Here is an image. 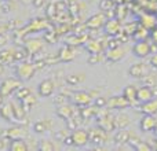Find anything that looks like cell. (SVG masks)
Segmentation results:
<instances>
[{
  "mask_svg": "<svg viewBox=\"0 0 157 151\" xmlns=\"http://www.w3.org/2000/svg\"><path fill=\"white\" fill-rule=\"evenodd\" d=\"M22 87V81L19 78L15 77H8L0 84V95L4 98L13 95L14 92H17Z\"/></svg>",
  "mask_w": 157,
  "mask_h": 151,
  "instance_id": "cell-1",
  "label": "cell"
},
{
  "mask_svg": "<svg viewBox=\"0 0 157 151\" xmlns=\"http://www.w3.org/2000/svg\"><path fill=\"white\" fill-rule=\"evenodd\" d=\"M36 73V66L30 62H21L19 65H17L15 68V74L19 80L24 81H29L30 78L35 76Z\"/></svg>",
  "mask_w": 157,
  "mask_h": 151,
  "instance_id": "cell-2",
  "label": "cell"
},
{
  "mask_svg": "<svg viewBox=\"0 0 157 151\" xmlns=\"http://www.w3.org/2000/svg\"><path fill=\"white\" fill-rule=\"evenodd\" d=\"M72 102L76 106H80V107H84V106H88L92 103V100L95 99L92 96L91 92H86V91H77L72 94Z\"/></svg>",
  "mask_w": 157,
  "mask_h": 151,
  "instance_id": "cell-3",
  "label": "cell"
},
{
  "mask_svg": "<svg viewBox=\"0 0 157 151\" xmlns=\"http://www.w3.org/2000/svg\"><path fill=\"white\" fill-rule=\"evenodd\" d=\"M99 110H101V109H99ZM97 120H98V125H99L101 128H103L105 131H108V132H109V131L116 129V128H114V117H112L106 110L98 111Z\"/></svg>",
  "mask_w": 157,
  "mask_h": 151,
  "instance_id": "cell-4",
  "label": "cell"
},
{
  "mask_svg": "<svg viewBox=\"0 0 157 151\" xmlns=\"http://www.w3.org/2000/svg\"><path fill=\"white\" fill-rule=\"evenodd\" d=\"M105 28V33L112 37H117L120 33L123 32V25H121V19L116 18H112V19H108L106 24L103 25Z\"/></svg>",
  "mask_w": 157,
  "mask_h": 151,
  "instance_id": "cell-5",
  "label": "cell"
},
{
  "mask_svg": "<svg viewBox=\"0 0 157 151\" xmlns=\"http://www.w3.org/2000/svg\"><path fill=\"white\" fill-rule=\"evenodd\" d=\"M108 131H105L103 128H101L98 125L97 128L90 131V143H92L94 146H102V144L106 143V139H108V135H106Z\"/></svg>",
  "mask_w": 157,
  "mask_h": 151,
  "instance_id": "cell-6",
  "label": "cell"
},
{
  "mask_svg": "<svg viewBox=\"0 0 157 151\" xmlns=\"http://www.w3.org/2000/svg\"><path fill=\"white\" fill-rule=\"evenodd\" d=\"M71 135H72V139H73L75 146H77V147H84L87 143H90V132L83 129V128L73 129V132Z\"/></svg>",
  "mask_w": 157,
  "mask_h": 151,
  "instance_id": "cell-7",
  "label": "cell"
},
{
  "mask_svg": "<svg viewBox=\"0 0 157 151\" xmlns=\"http://www.w3.org/2000/svg\"><path fill=\"white\" fill-rule=\"evenodd\" d=\"M132 54L138 58H146L152 54V46H150V43H147L146 40H139L134 44Z\"/></svg>",
  "mask_w": 157,
  "mask_h": 151,
  "instance_id": "cell-8",
  "label": "cell"
},
{
  "mask_svg": "<svg viewBox=\"0 0 157 151\" xmlns=\"http://www.w3.org/2000/svg\"><path fill=\"white\" fill-rule=\"evenodd\" d=\"M105 24H106V15L102 11V13L94 14V15L90 17L86 22V28L92 29V30H97V29H99V28H102Z\"/></svg>",
  "mask_w": 157,
  "mask_h": 151,
  "instance_id": "cell-9",
  "label": "cell"
},
{
  "mask_svg": "<svg viewBox=\"0 0 157 151\" xmlns=\"http://www.w3.org/2000/svg\"><path fill=\"white\" fill-rule=\"evenodd\" d=\"M55 91V83L51 78H46L43 80L37 87V94L41 98H50Z\"/></svg>",
  "mask_w": 157,
  "mask_h": 151,
  "instance_id": "cell-10",
  "label": "cell"
},
{
  "mask_svg": "<svg viewBox=\"0 0 157 151\" xmlns=\"http://www.w3.org/2000/svg\"><path fill=\"white\" fill-rule=\"evenodd\" d=\"M3 136L7 138L8 140H18V139H25L28 136V132L25 131V128L22 127H11L8 129H6L3 132Z\"/></svg>",
  "mask_w": 157,
  "mask_h": 151,
  "instance_id": "cell-11",
  "label": "cell"
},
{
  "mask_svg": "<svg viewBox=\"0 0 157 151\" xmlns=\"http://www.w3.org/2000/svg\"><path fill=\"white\" fill-rule=\"evenodd\" d=\"M156 127H157V120L153 114H145L141 118V121H139V128H141L142 132L155 131Z\"/></svg>",
  "mask_w": 157,
  "mask_h": 151,
  "instance_id": "cell-12",
  "label": "cell"
},
{
  "mask_svg": "<svg viewBox=\"0 0 157 151\" xmlns=\"http://www.w3.org/2000/svg\"><path fill=\"white\" fill-rule=\"evenodd\" d=\"M124 57H125V50L121 46L114 47V48H109L108 52H106V55H105L106 61L110 63L119 62V61H121Z\"/></svg>",
  "mask_w": 157,
  "mask_h": 151,
  "instance_id": "cell-13",
  "label": "cell"
},
{
  "mask_svg": "<svg viewBox=\"0 0 157 151\" xmlns=\"http://www.w3.org/2000/svg\"><path fill=\"white\" fill-rule=\"evenodd\" d=\"M76 58V50L73 48V46H65L62 47V48L59 50V52H58V59L61 61V62H72V61Z\"/></svg>",
  "mask_w": 157,
  "mask_h": 151,
  "instance_id": "cell-14",
  "label": "cell"
},
{
  "mask_svg": "<svg viewBox=\"0 0 157 151\" xmlns=\"http://www.w3.org/2000/svg\"><path fill=\"white\" fill-rule=\"evenodd\" d=\"M0 117L4 121H10V122H17L15 114H14V106L13 103H4L0 106Z\"/></svg>",
  "mask_w": 157,
  "mask_h": 151,
  "instance_id": "cell-15",
  "label": "cell"
},
{
  "mask_svg": "<svg viewBox=\"0 0 157 151\" xmlns=\"http://www.w3.org/2000/svg\"><path fill=\"white\" fill-rule=\"evenodd\" d=\"M130 106H131V103L121 95V96H112L110 99L108 100V106H106V107H109V109H119V110H121V109L130 107Z\"/></svg>",
  "mask_w": 157,
  "mask_h": 151,
  "instance_id": "cell-16",
  "label": "cell"
},
{
  "mask_svg": "<svg viewBox=\"0 0 157 151\" xmlns=\"http://www.w3.org/2000/svg\"><path fill=\"white\" fill-rule=\"evenodd\" d=\"M41 48H43V41L40 39H29V40L25 41V50L29 55L37 54Z\"/></svg>",
  "mask_w": 157,
  "mask_h": 151,
  "instance_id": "cell-17",
  "label": "cell"
},
{
  "mask_svg": "<svg viewBox=\"0 0 157 151\" xmlns=\"http://www.w3.org/2000/svg\"><path fill=\"white\" fill-rule=\"evenodd\" d=\"M153 89L152 87H147L144 85L141 88H138V92H136V100L139 103H145V102H149L150 99H153Z\"/></svg>",
  "mask_w": 157,
  "mask_h": 151,
  "instance_id": "cell-18",
  "label": "cell"
},
{
  "mask_svg": "<svg viewBox=\"0 0 157 151\" xmlns=\"http://www.w3.org/2000/svg\"><path fill=\"white\" fill-rule=\"evenodd\" d=\"M147 70H146V66L144 63H134L130 69H128V74L134 78H144L146 76Z\"/></svg>",
  "mask_w": 157,
  "mask_h": 151,
  "instance_id": "cell-19",
  "label": "cell"
},
{
  "mask_svg": "<svg viewBox=\"0 0 157 151\" xmlns=\"http://www.w3.org/2000/svg\"><path fill=\"white\" fill-rule=\"evenodd\" d=\"M84 48L90 52V54H102L103 51V44L99 40H87L84 43Z\"/></svg>",
  "mask_w": 157,
  "mask_h": 151,
  "instance_id": "cell-20",
  "label": "cell"
},
{
  "mask_svg": "<svg viewBox=\"0 0 157 151\" xmlns=\"http://www.w3.org/2000/svg\"><path fill=\"white\" fill-rule=\"evenodd\" d=\"M139 24L142 26H145L146 29L152 30L157 26V18L155 15H152V14H142L141 18H139Z\"/></svg>",
  "mask_w": 157,
  "mask_h": 151,
  "instance_id": "cell-21",
  "label": "cell"
},
{
  "mask_svg": "<svg viewBox=\"0 0 157 151\" xmlns=\"http://www.w3.org/2000/svg\"><path fill=\"white\" fill-rule=\"evenodd\" d=\"M57 116L59 117V118H63L68 121L69 118H72V117L75 116V111H73V107L69 105H59L57 109Z\"/></svg>",
  "mask_w": 157,
  "mask_h": 151,
  "instance_id": "cell-22",
  "label": "cell"
},
{
  "mask_svg": "<svg viewBox=\"0 0 157 151\" xmlns=\"http://www.w3.org/2000/svg\"><path fill=\"white\" fill-rule=\"evenodd\" d=\"M52 127V122L50 120H39L33 124V131L36 133H46L47 131H50Z\"/></svg>",
  "mask_w": 157,
  "mask_h": 151,
  "instance_id": "cell-23",
  "label": "cell"
},
{
  "mask_svg": "<svg viewBox=\"0 0 157 151\" xmlns=\"http://www.w3.org/2000/svg\"><path fill=\"white\" fill-rule=\"evenodd\" d=\"M141 111L144 114H157V98H153L149 102L142 103L141 106Z\"/></svg>",
  "mask_w": 157,
  "mask_h": 151,
  "instance_id": "cell-24",
  "label": "cell"
},
{
  "mask_svg": "<svg viewBox=\"0 0 157 151\" xmlns=\"http://www.w3.org/2000/svg\"><path fill=\"white\" fill-rule=\"evenodd\" d=\"M136 92H138V88H136L135 85H127L124 88V91H123V96H124L131 105H134L135 102H138V100H136Z\"/></svg>",
  "mask_w": 157,
  "mask_h": 151,
  "instance_id": "cell-25",
  "label": "cell"
},
{
  "mask_svg": "<svg viewBox=\"0 0 157 151\" xmlns=\"http://www.w3.org/2000/svg\"><path fill=\"white\" fill-rule=\"evenodd\" d=\"M131 120L127 114H119L114 117V128L116 129H125L130 125Z\"/></svg>",
  "mask_w": 157,
  "mask_h": 151,
  "instance_id": "cell-26",
  "label": "cell"
},
{
  "mask_svg": "<svg viewBox=\"0 0 157 151\" xmlns=\"http://www.w3.org/2000/svg\"><path fill=\"white\" fill-rule=\"evenodd\" d=\"M14 54H15V50H2L0 51V63L2 65H8V63H13L14 61Z\"/></svg>",
  "mask_w": 157,
  "mask_h": 151,
  "instance_id": "cell-27",
  "label": "cell"
},
{
  "mask_svg": "<svg viewBox=\"0 0 157 151\" xmlns=\"http://www.w3.org/2000/svg\"><path fill=\"white\" fill-rule=\"evenodd\" d=\"M98 111H99V107H97V106L95 107H90L88 105V106H84V109L80 110V116L83 120H88L91 117H97Z\"/></svg>",
  "mask_w": 157,
  "mask_h": 151,
  "instance_id": "cell-28",
  "label": "cell"
},
{
  "mask_svg": "<svg viewBox=\"0 0 157 151\" xmlns=\"http://www.w3.org/2000/svg\"><path fill=\"white\" fill-rule=\"evenodd\" d=\"M13 106H14V114H15L17 122H25L28 111L25 110L24 107H22L21 103H19V105H17V103H13Z\"/></svg>",
  "mask_w": 157,
  "mask_h": 151,
  "instance_id": "cell-29",
  "label": "cell"
},
{
  "mask_svg": "<svg viewBox=\"0 0 157 151\" xmlns=\"http://www.w3.org/2000/svg\"><path fill=\"white\" fill-rule=\"evenodd\" d=\"M86 80V76L83 73H77V74H71L66 77V84L71 87H76V85H80L83 81Z\"/></svg>",
  "mask_w": 157,
  "mask_h": 151,
  "instance_id": "cell-30",
  "label": "cell"
},
{
  "mask_svg": "<svg viewBox=\"0 0 157 151\" xmlns=\"http://www.w3.org/2000/svg\"><path fill=\"white\" fill-rule=\"evenodd\" d=\"M19 103H21V106L25 109L26 111H30L33 107L36 106V103H37V100H36V98L33 96L32 94L28 95L26 98H24L22 100H19Z\"/></svg>",
  "mask_w": 157,
  "mask_h": 151,
  "instance_id": "cell-31",
  "label": "cell"
},
{
  "mask_svg": "<svg viewBox=\"0 0 157 151\" xmlns=\"http://www.w3.org/2000/svg\"><path fill=\"white\" fill-rule=\"evenodd\" d=\"M29 147L26 146V142L24 139H18V140H11L10 144V150L11 151H25Z\"/></svg>",
  "mask_w": 157,
  "mask_h": 151,
  "instance_id": "cell-32",
  "label": "cell"
},
{
  "mask_svg": "<svg viewBox=\"0 0 157 151\" xmlns=\"http://www.w3.org/2000/svg\"><path fill=\"white\" fill-rule=\"evenodd\" d=\"M130 133L125 129H119L117 133L114 135V142L116 143H128V139H130Z\"/></svg>",
  "mask_w": 157,
  "mask_h": 151,
  "instance_id": "cell-33",
  "label": "cell"
},
{
  "mask_svg": "<svg viewBox=\"0 0 157 151\" xmlns=\"http://www.w3.org/2000/svg\"><path fill=\"white\" fill-rule=\"evenodd\" d=\"M147 36H149V29H146V28L142 26V25H139L138 29H136V32L134 33V39H135L136 41H139V40H146Z\"/></svg>",
  "mask_w": 157,
  "mask_h": 151,
  "instance_id": "cell-34",
  "label": "cell"
},
{
  "mask_svg": "<svg viewBox=\"0 0 157 151\" xmlns=\"http://www.w3.org/2000/svg\"><path fill=\"white\" fill-rule=\"evenodd\" d=\"M87 40H88V37H87V36H77V35H75V36H72V37H69L68 40H66V43H68L69 46H78V44L86 43Z\"/></svg>",
  "mask_w": 157,
  "mask_h": 151,
  "instance_id": "cell-35",
  "label": "cell"
},
{
  "mask_svg": "<svg viewBox=\"0 0 157 151\" xmlns=\"http://www.w3.org/2000/svg\"><path fill=\"white\" fill-rule=\"evenodd\" d=\"M58 14H59V8H58L57 2L50 3V4L47 6V17H48V18H57Z\"/></svg>",
  "mask_w": 157,
  "mask_h": 151,
  "instance_id": "cell-36",
  "label": "cell"
},
{
  "mask_svg": "<svg viewBox=\"0 0 157 151\" xmlns=\"http://www.w3.org/2000/svg\"><path fill=\"white\" fill-rule=\"evenodd\" d=\"M139 25L136 24V22H131V24H127L123 26V33L127 36H134V33L136 32V29H138Z\"/></svg>",
  "mask_w": 157,
  "mask_h": 151,
  "instance_id": "cell-37",
  "label": "cell"
},
{
  "mask_svg": "<svg viewBox=\"0 0 157 151\" xmlns=\"http://www.w3.org/2000/svg\"><path fill=\"white\" fill-rule=\"evenodd\" d=\"M113 7H114L113 0H101V3H99V8L103 13H106L109 10H113Z\"/></svg>",
  "mask_w": 157,
  "mask_h": 151,
  "instance_id": "cell-38",
  "label": "cell"
},
{
  "mask_svg": "<svg viewBox=\"0 0 157 151\" xmlns=\"http://www.w3.org/2000/svg\"><path fill=\"white\" fill-rule=\"evenodd\" d=\"M39 149H40L41 151H51V150H55L57 147H55V144L52 143V142H50V140H41Z\"/></svg>",
  "mask_w": 157,
  "mask_h": 151,
  "instance_id": "cell-39",
  "label": "cell"
},
{
  "mask_svg": "<svg viewBox=\"0 0 157 151\" xmlns=\"http://www.w3.org/2000/svg\"><path fill=\"white\" fill-rule=\"evenodd\" d=\"M32 92H30L29 88H26V87H21V88L17 91V99L18 100H22L24 98H26L28 95H30Z\"/></svg>",
  "mask_w": 157,
  "mask_h": 151,
  "instance_id": "cell-40",
  "label": "cell"
},
{
  "mask_svg": "<svg viewBox=\"0 0 157 151\" xmlns=\"http://www.w3.org/2000/svg\"><path fill=\"white\" fill-rule=\"evenodd\" d=\"M125 15H127V8H125L124 4H120L119 7H117V11H116V17L119 19H124Z\"/></svg>",
  "mask_w": 157,
  "mask_h": 151,
  "instance_id": "cell-41",
  "label": "cell"
},
{
  "mask_svg": "<svg viewBox=\"0 0 157 151\" xmlns=\"http://www.w3.org/2000/svg\"><path fill=\"white\" fill-rule=\"evenodd\" d=\"M102 61V54H90L88 63L90 65H97Z\"/></svg>",
  "mask_w": 157,
  "mask_h": 151,
  "instance_id": "cell-42",
  "label": "cell"
},
{
  "mask_svg": "<svg viewBox=\"0 0 157 151\" xmlns=\"http://www.w3.org/2000/svg\"><path fill=\"white\" fill-rule=\"evenodd\" d=\"M144 83H145V85H147V87H156V78L153 77V76H145L144 78Z\"/></svg>",
  "mask_w": 157,
  "mask_h": 151,
  "instance_id": "cell-43",
  "label": "cell"
},
{
  "mask_svg": "<svg viewBox=\"0 0 157 151\" xmlns=\"http://www.w3.org/2000/svg\"><path fill=\"white\" fill-rule=\"evenodd\" d=\"M95 106H97V107H99V109L106 107V106H108V99H105V98H101V96L95 98Z\"/></svg>",
  "mask_w": 157,
  "mask_h": 151,
  "instance_id": "cell-44",
  "label": "cell"
},
{
  "mask_svg": "<svg viewBox=\"0 0 157 151\" xmlns=\"http://www.w3.org/2000/svg\"><path fill=\"white\" fill-rule=\"evenodd\" d=\"M26 54L28 51L26 50H21V51H15V54H14V59L15 61H24L25 58H26Z\"/></svg>",
  "mask_w": 157,
  "mask_h": 151,
  "instance_id": "cell-45",
  "label": "cell"
},
{
  "mask_svg": "<svg viewBox=\"0 0 157 151\" xmlns=\"http://www.w3.org/2000/svg\"><path fill=\"white\" fill-rule=\"evenodd\" d=\"M135 150H139V151H146V150H152V147L149 146L147 143H145V142H139L138 143V146L135 147Z\"/></svg>",
  "mask_w": 157,
  "mask_h": 151,
  "instance_id": "cell-46",
  "label": "cell"
},
{
  "mask_svg": "<svg viewBox=\"0 0 157 151\" xmlns=\"http://www.w3.org/2000/svg\"><path fill=\"white\" fill-rule=\"evenodd\" d=\"M120 44H121L120 39H112V40L108 43V50L109 48H114V47H119Z\"/></svg>",
  "mask_w": 157,
  "mask_h": 151,
  "instance_id": "cell-47",
  "label": "cell"
},
{
  "mask_svg": "<svg viewBox=\"0 0 157 151\" xmlns=\"http://www.w3.org/2000/svg\"><path fill=\"white\" fill-rule=\"evenodd\" d=\"M63 143H65V146H75V143H73V139H72V135L71 136H66L65 139H63Z\"/></svg>",
  "mask_w": 157,
  "mask_h": 151,
  "instance_id": "cell-48",
  "label": "cell"
},
{
  "mask_svg": "<svg viewBox=\"0 0 157 151\" xmlns=\"http://www.w3.org/2000/svg\"><path fill=\"white\" fill-rule=\"evenodd\" d=\"M65 95H58V98H57V99H55V103H61V105H63V103H65Z\"/></svg>",
  "mask_w": 157,
  "mask_h": 151,
  "instance_id": "cell-49",
  "label": "cell"
},
{
  "mask_svg": "<svg viewBox=\"0 0 157 151\" xmlns=\"http://www.w3.org/2000/svg\"><path fill=\"white\" fill-rule=\"evenodd\" d=\"M2 7L4 8L3 11H6V13H7V11H11V8H13V4H11V3H3Z\"/></svg>",
  "mask_w": 157,
  "mask_h": 151,
  "instance_id": "cell-50",
  "label": "cell"
},
{
  "mask_svg": "<svg viewBox=\"0 0 157 151\" xmlns=\"http://www.w3.org/2000/svg\"><path fill=\"white\" fill-rule=\"evenodd\" d=\"M7 41H8L7 36H6V35H0V47H2V46H4V44L7 43Z\"/></svg>",
  "mask_w": 157,
  "mask_h": 151,
  "instance_id": "cell-51",
  "label": "cell"
},
{
  "mask_svg": "<svg viewBox=\"0 0 157 151\" xmlns=\"http://www.w3.org/2000/svg\"><path fill=\"white\" fill-rule=\"evenodd\" d=\"M44 3H46V0H33V4H35L36 7H41Z\"/></svg>",
  "mask_w": 157,
  "mask_h": 151,
  "instance_id": "cell-52",
  "label": "cell"
},
{
  "mask_svg": "<svg viewBox=\"0 0 157 151\" xmlns=\"http://www.w3.org/2000/svg\"><path fill=\"white\" fill-rule=\"evenodd\" d=\"M150 63H152L155 68H157V54H155V55L152 57V59H150Z\"/></svg>",
  "mask_w": 157,
  "mask_h": 151,
  "instance_id": "cell-53",
  "label": "cell"
},
{
  "mask_svg": "<svg viewBox=\"0 0 157 151\" xmlns=\"http://www.w3.org/2000/svg\"><path fill=\"white\" fill-rule=\"evenodd\" d=\"M7 140H8L7 138H4V139H3V140H0V150L6 149V143H7Z\"/></svg>",
  "mask_w": 157,
  "mask_h": 151,
  "instance_id": "cell-54",
  "label": "cell"
},
{
  "mask_svg": "<svg viewBox=\"0 0 157 151\" xmlns=\"http://www.w3.org/2000/svg\"><path fill=\"white\" fill-rule=\"evenodd\" d=\"M153 96H155V98H157V87H153Z\"/></svg>",
  "mask_w": 157,
  "mask_h": 151,
  "instance_id": "cell-55",
  "label": "cell"
},
{
  "mask_svg": "<svg viewBox=\"0 0 157 151\" xmlns=\"http://www.w3.org/2000/svg\"><path fill=\"white\" fill-rule=\"evenodd\" d=\"M6 32V26H0V35H4Z\"/></svg>",
  "mask_w": 157,
  "mask_h": 151,
  "instance_id": "cell-56",
  "label": "cell"
},
{
  "mask_svg": "<svg viewBox=\"0 0 157 151\" xmlns=\"http://www.w3.org/2000/svg\"><path fill=\"white\" fill-rule=\"evenodd\" d=\"M3 99H4V96H2V95H0V106L3 105Z\"/></svg>",
  "mask_w": 157,
  "mask_h": 151,
  "instance_id": "cell-57",
  "label": "cell"
},
{
  "mask_svg": "<svg viewBox=\"0 0 157 151\" xmlns=\"http://www.w3.org/2000/svg\"><path fill=\"white\" fill-rule=\"evenodd\" d=\"M155 149L157 150V140H156V144H155Z\"/></svg>",
  "mask_w": 157,
  "mask_h": 151,
  "instance_id": "cell-58",
  "label": "cell"
},
{
  "mask_svg": "<svg viewBox=\"0 0 157 151\" xmlns=\"http://www.w3.org/2000/svg\"><path fill=\"white\" fill-rule=\"evenodd\" d=\"M155 133H156V136H157V127H156V129H155Z\"/></svg>",
  "mask_w": 157,
  "mask_h": 151,
  "instance_id": "cell-59",
  "label": "cell"
},
{
  "mask_svg": "<svg viewBox=\"0 0 157 151\" xmlns=\"http://www.w3.org/2000/svg\"><path fill=\"white\" fill-rule=\"evenodd\" d=\"M69 3H73V0H69Z\"/></svg>",
  "mask_w": 157,
  "mask_h": 151,
  "instance_id": "cell-60",
  "label": "cell"
}]
</instances>
